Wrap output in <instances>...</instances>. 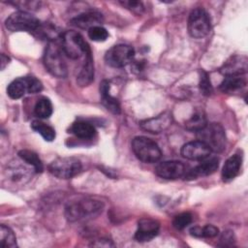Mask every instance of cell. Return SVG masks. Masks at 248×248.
Segmentation results:
<instances>
[{"mask_svg": "<svg viewBox=\"0 0 248 248\" xmlns=\"http://www.w3.org/2000/svg\"><path fill=\"white\" fill-rule=\"evenodd\" d=\"M94 79V64L91 51L84 55L82 66L77 76V83L80 87L88 86Z\"/></svg>", "mask_w": 248, "mask_h": 248, "instance_id": "cell-17", "label": "cell"}, {"mask_svg": "<svg viewBox=\"0 0 248 248\" xmlns=\"http://www.w3.org/2000/svg\"><path fill=\"white\" fill-rule=\"evenodd\" d=\"M82 169L78 159L74 157H59L48 166L49 172L59 179H70L80 172Z\"/></svg>", "mask_w": 248, "mask_h": 248, "instance_id": "cell-6", "label": "cell"}, {"mask_svg": "<svg viewBox=\"0 0 248 248\" xmlns=\"http://www.w3.org/2000/svg\"><path fill=\"white\" fill-rule=\"evenodd\" d=\"M209 147L201 140H193L185 143L181 148V155L189 160H204L210 154Z\"/></svg>", "mask_w": 248, "mask_h": 248, "instance_id": "cell-13", "label": "cell"}, {"mask_svg": "<svg viewBox=\"0 0 248 248\" xmlns=\"http://www.w3.org/2000/svg\"><path fill=\"white\" fill-rule=\"evenodd\" d=\"M202 237H215L219 233L218 228L213 225H206L202 227Z\"/></svg>", "mask_w": 248, "mask_h": 248, "instance_id": "cell-37", "label": "cell"}, {"mask_svg": "<svg viewBox=\"0 0 248 248\" xmlns=\"http://www.w3.org/2000/svg\"><path fill=\"white\" fill-rule=\"evenodd\" d=\"M100 93L102 97V104L105 108L113 114L120 113V105L116 98L109 94V82L108 80H103L100 84Z\"/></svg>", "mask_w": 248, "mask_h": 248, "instance_id": "cell-18", "label": "cell"}, {"mask_svg": "<svg viewBox=\"0 0 248 248\" xmlns=\"http://www.w3.org/2000/svg\"><path fill=\"white\" fill-rule=\"evenodd\" d=\"M70 131L77 138L81 140H90L96 134L95 127L91 123L82 120L74 122L70 128Z\"/></svg>", "mask_w": 248, "mask_h": 248, "instance_id": "cell-20", "label": "cell"}, {"mask_svg": "<svg viewBox=\"0 0 248 248\" xmlns=\"http://www.w3.org/2000/svg\"><path fill=\"white\" fill-rule=\"evenodd\" d=\"M0 244L5 248L16 247V237L11 228L6 225L0 226Z\"/></svg>", "mask_w": 248, "mask_h": 248, "instance_id": "cell-26", "label": "cell"}, {"mask_svg": "<svg viewBox=\"0 0 248 248\" xmlns=\"http://www.w3.org/2000/svg\"><path fill=\"white\" fill-rule=\"evenodd\" d=\"M246 85V79L242 76L226 77L220 84V90L223 92H233Z\"/></svg>", "mask_w": 248, "mask_h": 248, "instance_id": "cell-21", "label": "cell"}, {"mask_svg": "<svg viewBox=\"0 0 248 248\" xmlns=\"http://www.w3.org/2000/svg\"><path fill=\"white\" fill-rule=\"evenodd\" d=\"M8 175L10 179L16 183H25L30 179L32 173L30 172V170L24 166L14 165L8 169Z\"/></svg>", "mask_w": 248, "mask_h": 248, "instance_id": "cell-23", "label": "cell"}, {"mask_svg": "<svg viewBox=\"0 0 248 248\" xmlns=\"http://www.w3.org/2000/svg\"><path fill=\"white\" fill-rule=\"evenodd\" d=\"M241 156L238 154H234L231 156L224 164L222 169V179L225 182H229L232 180L239 172L241 166Z\"/></svg>", "mask_w": 248, "mask_h": 248, "instance_id": "cell-19", "label": "cell"}, {"mask_svg": "<svg viewBox=\"0 0 248 248\" xmlns=\"http://www.w3.org/2000/svg\"><path fill=\"white\" fill-rule=\"evenodd\" d=\"M104 202L92 199L84 198L71 202L65 207V217L69 222L82 221L100 215L104 209Z\"/></svg>", "mask_w": 248, "mask_h": 248, "instance_id": "cell-1", "label": "cell"}, {"mask_svg": "<svg viewBox=\"0 0 248 248\" xmlns=\"http://www.w3.org/2000/svg\"><path fill=\"white\" fill-rule=\"evenodd\" d=\"M192 222V215L189 212H183L176 215L173 218L172 225L176 230H183L185 229L190 223Z\"/></svg>", "mask_w": 248, "mask_h": 248, "instance_id": "cell-32", "label": "cell"}, {"mask_svg": "<svg viewBox=\"0 0 248 248\" xmlns=\"http://www.w3.org/2000/svg\"><path fill=\"white\" fill-rule=\"evenodd\" d=\"M120 4L137 15H141L144 11V7L140 1H120Z\"/></svg>", "mask_w": 248, "mask_h": 248, "instance_id": "cell-34", "label": "cell"}, {"mask_svg": "<svg viewBox=\"0 0 248 248\" xmlns=\"http://www.w3.org/2000/svg\"><path fill=\"white\" fill-rule=\"evenodd\" d=\"M88 37L94 42H104L108 37V32L101 25L94 26L88 30Z\"/></svg>", "mask_w": 248, "mask_h": 248, "instance_id": "cell-30", "label": "cell"}, {"mask_svg": "<svg viewBox=\"0 0 248 248\" xmlns=\"http://www.w3.org/2000/svg\"><path fill=\"white\" fill-rule=\"evenodd\" d=\"M172 123V115L169 111H165L157 116L149 119H145L140 122V126L142 130L152 133L159 134L166 131Z\"/></svg>", "mask_w": 248, "mask_h": 248, "instance_id": "cell-10", "label": "cell"}, {"mask_svg": "<svg viewBox=\"0 0 248 248\" xmlns=\"http://www.w3.org/2000/svg\"><path fill=\"white\" fill-rule=\"evenodd\" d=\"M199 86H200V90H201L202 95L209 96L212 93V85H211V81H210L209 76L203 70H202L200 72V83H199Z\"/></svg>", "mask_w": 248, "mask_h": 248, "instance_id": "cell-31", "label": "cell"}, {"mask_svg": "<svg viewBox=\"0 0 248 248\" xmlns=\"http://www.w3.org/2000/svg\"><path fill=\"white\" fill-rule=\"evenodd\" d=\"M202 227L200 226H195V227H192L190 229V233L195 236V237H202Z\"/></svg>", "mask_w": 248, "mask_h": 248, "instance_id": "cell-39", "label": "cell"}, {"mask_svg": "<svg viewBox=\"0 0 248 248\" xmlns=\"http://www.w3.org/2000/svg\"><path fill=\"white\" fill-rule=\"evenodd\" d=\"M62 53L61 46L56 42L48 43L44 53V64L46 70L56 78H65L68 73Z\"/></svg>", "mask_w": 248, "mask_h": 248, "instance_id": "cell-3", "label": "cell"}, {"mask_svg": "<svg viewBox=\"0 0 248 248\" xmlns=\"http://www.w3.org/2000/svg\"><path fill=\"white\" fill-rule=\"evenodd\" d=\"M1 69L2 70H4V68L6 67V65L9 63V61H10V58L8 57V56H6L5 54H1Z\"/></svg>", "mask_w": 248, "mask_h": 248, "instance_id": "cell-40", "label": "cell"}, {"mask_svg": "<svg viewBox=\"0 0 248 248\" xmlns=\"http://www.w3.org/2000/svg\"><path fill=\"white\" fill-rule=\"evenodd\" d=\"M15 6L19 7L21 9L20 11L27 12V11H35L40 7V2L37 1H16V2H11Z\"/></svg>", "mask_w": 248, "mask_h": 248, "instance_id": "cell-35", "label": "cell"}, {"mask_svg": "<svg viewBox=\"0 0 248 248\" xmlns=\"http://www.w3.org/2000/svg\"><path fill=\"white\" fill-rule=\"evenodd\" d=\"M18 157L26 164L33 167L36 172H42L44 170V165L38 154L28 149H22L18 152Z\"/></svg>", "mask_w": 248, "mask_h": 248, "instance_id": "cell-25", "label": "cell"}, {"mask_svg": "<svg viewBox=\"0 0 248 248\" xmlns=\"http://www.w3.org/2000/svg\"><path fill=\"white\" fill-rule=\"evenodd\" d=\"M247 57L243 55H233L230 57L221 67L220 72L225 76H243L247 72Z\"/></svg>", "mask_w": 248, "mask_h": 248, "instance_id": "cell-15", "label": "cell"}, {"mask_svg": "<svg viewBox=\"0 0 248 248\" xmlns=\"http://www.w3.org/2000/svg\"><path fill=\"white\" fill-rule=\"evenodd\" d=\"M134 56L135 50L131 46L119 44L113 46L107 51L105 61L110 67L122 68L132 62Z\"/></svg>", "mask_w": 248, "mask_h": 248, "instance_id": "cell-9", "label": "cell"}, {"mask_svg": "<svg viewBox=\"0 0 248 248\" xmlns=\"http://www.w3.org/2000/svg\"><path fill=\"white\" fill-rule=\"evenodd\" d=\"M25 79L27 82V93L35 94L42 91L43 84L38 78L35 77H25Z\"/></svg>", "mask_w": 248, "mask_h": 248, "instance_id": "cell-33", "label": "cell"}, {"mask_svg": "<svg viewBox=\"0 0 248 248\" xmlns=\"http://www.w3.org/2000/svg\"><path fill=\"white\" fill-rule=\"evenodd\" d=\"M60 46L63 53L72 59H78L81 56H84L87 52L91 51L83 37L74 30H69L62 33L60 38Z\"/></svg>", "mask_w": 248, "mask_h": 248, "instance_id": "cell-2", "label": "cell"}, {"mask_svg": "<svg viewBox=\"0 0 248 248\" xmlns=\"http://www.w3.org/2000/svg\"><path fill=\"white\" fill-rule=\"evenodd\" d=\"M132 150L139 160L147 164L159 161L162 156V151L157 142L142 136L134 138L132 140Z\"/></svg>", "mask_w": 248, "mask_h": 248, "instance_id": "cell-5", "label": "cell"}, {"mask_svg": "<svg viewBox=\"0 0 248 248\" xmlns=\"http://www.w3.org/2000/svg\"><path fill=\"white\" fill-rule=\"evenodd\" d=\"M92 246H98V247H109V246H114V244L108 240V239H100L96 240V242H92Z\"/></svg>", "mask_w": 248, "mask_h": 248, "instance_id": "cell-38", "label": "cell"}, {"mask_svg": "<svg viewBox=\"0 0 248 248\" xmlns=\"http://www.w3.org/2000/svg\"><path fill=\"white\" fill-rule=\"evenodd\" d=\"M27 92V82L24 78H18L13 80L7 88V93L12 99H19Z\"/></svg>", "mask_w": 248, "mask_h": 248, "instance_id": "cell-24", "label": "cell"}, {"mask_svg": "<svg viewBox=\"0 0 248 248\" xmlns=\"http://www.w3.org/2000/svg\"><path fill=\"white\" fill-rule=\"evenodd\" d=\"M185 166L179 161H165L157 165L155 173L165 179H177L185 174Z\"/></svg>", "mask_w": 248, "mask_h": 248, "instance_id": "cell-11", "label": "cell"}, {"mask_svg": "<svg viewBox=\"0 0 248 248\" xmlns=\"http://www.w3.org/2000/svg\"><path fill=\"white\" fill-rule=\"evenodd\" d=\"M218 167H219V160L217 158H211L196 166L195 168L190 170L188 172H185L184 177L187 180H191L201 176H206L215 172Z\"/></svg>", "mask_w": 248, "mask_h": 248, "instance_id": "cell-16", "label": "cell"}, {"mask_svg": "<svg viewBox=\"0 0 248 248\" xmlns=\"http://www.w3.org/2000/svg\"><path fill=\"white\" fill-rule=\"evenodd\" d=\"M211 23L207 12L202 8L194 9L188 18V32L191 37L202 39L210 32Z\"/></svg>", "mask_w": 248, "mask_h": 248, "instance_id": "cell-8", "label": "cell"}, {"mask_svg": "<svg viewBox=\"0 0 248 248\" xmlns=\"http://www.w3.org/2000/svg\"><path fill=\"white\" fill-rule=\"evenodd\" d=\"M159 223L150 218H142L138 223V230L135 233V239L139 242H146L153 239L159 232Z\"/></svg>", "mask_w": 248, "mask_h": 248, "instance_id": "cell-12", "label": "cell"}, {"mask_svg": "<svg viewBox=\"0 0 248 248\" xmlns=\"http://www.w3.org/2000/svg\"><path fill=\"white\" fill-rule=\"evenodd\" d=\"M38 38H41L43 40H47L48 43L50 42H56L57 39L61 38V35L55 26H53L50 23H42L37 29V31L34 33Z\"/></svg>", "mask_w": 248, "mask_h": 248, "instance_id": "cell-22", "label": "cell"}, {"mask_svg": "<svg viewBox=\"0 0 248 248\" xmlns=\"http://www.w3.org/2000/svg\"><path fill=\"white\" fill-rule=\"evenodd\" d=\"M103 21H104V17L100 12L88 11V12L81 13L77 16H75L74 18H72L70 20V24L80 29L89 30L94 26L101 25Z\"/></svg>", "mask_w": 248, "mask_h": 248, "instance_id": "cell-14", "label": "cell"}, {"mask_svg": "<svg viewBox=\"0 0 248 248\" xmlns=\"http://www.w3.org/2000/svg\"><path fill=\"white\" fill-rule=\"evenodd\" d=\"M52 104L49 99L43 97L35 105L34 113L39 118H48L52 114Z\"/></svg>", "mask_w": 248, "mask_h": 248, "instance_id": "cell-28", "label": "cell"}, {"mask_svg": "<svg viewBox=\"0 0 248 248\" xmlns=\"http://www.w3.org/2000/svg\"><path fill=\"white\" fill-rule=\"evenodd\" d=\"M31 128L38 134H40L46 141H52L55 139V130L52 127L45 124L44 122L34 120L31 123Z\"/></svg>", "mask_w": 248, "mask_h": 248, "instance_id": "cell-29", "label": "cell"}, {"mask_svg": "<svg viewBox=\"0 0 248 248\" xmlns=\"http://www.w3.org/2000/svg\"><path fill=\"white\" fill-rule=\"evenodd\" d=\"M6 27L13 32H30L35 33L41 21L28 12L18 11L12 14L5 21Z\"/></svg>", "mask_w": 248, "mask_h": 248, "instance_id": "cell-7", "label": "cell"}, {"mask_svg": "<svg viewBox=\"0 0 248 248\" xmlns=\"http://www.w3.org/2000/svg\"><path fill=\"white\" fill-rule=\"evenodd\" d=\"M234 241V235L232 231H226L220 237V244L222 246H230Z\"/></svg>", "mask_w": 248, "mask_h": 248, "instance_id": "cell-36", "label": "cell"}, {"mask_svg": "<svg viewBox=\"0 0 248 248\" xmlns=\"http://www.w3.org/2000/svg\"><path fill=\"white\" fill-rule=\"evenodd\" d=\"M197 138L211 151L222 152L226 148V133L219 123H207L204 128L197 132Z\"/></svg>", "mask_w": 248, "mask_h": 248, "instance_id": "cell-4", "label": "cell"}, {"mask_svg": "<svg viewBox=\"0 0 248 248\" xmlns=\"http://www.w3.org/2000/svg\"><path fill=\"white\" fill-rule=\"evenodd\" d=\"M207 125V120L204 115V113L198 111L195 112L186 122H185V127L189 131H194L198 132L204 128Z\"/></svg>", "mask_w": 248, "mask_h": 248, "instance_id": "cell-27", "label": "cell"}]
</instances>
